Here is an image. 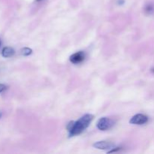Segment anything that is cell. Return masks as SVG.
<instances>
[{
    "instance_id": "obj_1",
    "label": "cell",
    "mask_w": 154,
    "mask_h": 154,
    "mask_svg": "<svg viewBox=\"0 0 154 154\" xmlns=\"http://www.w3.org/2000/svg\"><path fill=\"white\" fill-rule=\"evenodd\" d=\"M93 119L92 114H85L81 117L78 121H72L68 124L67 130L69 132V136L72 137L75 135H80L84 132L89 126Z\"/></svg>"
},
{
    "instance_id": "obj_2",
    "label": "cell",
    "mask_w": 154,
    "mask_h": 154,
    "mask_svg": "<svg viewBox=\"0 0 154 154\" xmlns=\"http://www.w3.org/2000/svg\"><path fill=\"white\" fill-rule=\"evenodd\" d=\"M114 125V121L108 117H102L98 120L96 126L99 130L105 131L109 129Z\"/></svg>"
},
{
    "instance_id": "obj_3",
    "label": "cell",
    "mask_w": 154,
    "mask_h": 154,
    "mask_svg": "<svg viewBox=\"0 0 154 154\" xmlns=\"http://www.w3.org/2000/svg\"><path fill=\"white\" fill-rule=\"evenodd\" d=\"M148 121V117L144 114H138L133 116L129 120V123L131 124L134 125H143Z\"/></svg>"
},
{
    "instance_id": "obj_4",
    "label": "cell",
    "mask_w": 154,
    "mask_h": 154,
    "mask_svg": "<svg viewBox=\"0 0 154 154\" xmlns=\"http://www.w3.org/2000/svg\"><path fill=\"white\" fill-rule=\"evenodd\" d=\"M93 147L99 150H108V149L114 148V144L112 143H110L106 141H97L93 144Z\"/></svg>"
},
{
    "instance_id": "obj_5",
    "label": "cell",
    "mask_w": 154,
    "mask_h": 154,
    "mask_svg": "<svg viewBox=\"0 0 154 154\" xmlns=\"http://www.w3.org/2000/svg\"><path fill=\"white\" fill-rule=\"evenodd\" d=\"M85 59V54L82 51H79L72 54L70 57V61L74 64H78L82 63Z\"/></svg>"
},
{
    "instance_id": "obj_6",
    "label": "cell",
    "mask_w": 154,
    "mask_h": 154,
    "mask_svg": "<svg viewBox=\"0 0 154 154\" xmlns=\"http://www.w3.org/2000/svg\"><path fill=\"white\" fill-rule=\"evenodd\" d=\"M14 50L12 48H10V47H5V48H3L2 51V57H5V58L11 57L12 56L14 55Z\"/></svg>"
},
{
    "instance_id": "obj_7",
    "label": "cell",
    "mask_w": 154,
    "mask_h": 154,
    "mask_svg": "<svg viewBox=\"0 0 154 154\" xmlns=\"http://www.w3.org/2000/svg\"><path fill=\"white\" fill-rule=\"evenodd\" d=\"M20 54L23 56H29L32 53V50L29 48H23L20 50Z\"/></svg>"
},
{
    "instance_id": "obj_8",
    "label": "cell",
    "mask_w": 154,
    "mask_h": 154,
    "mask_svg": "<svg viewBox=\"0 0 154 154\" xmlns=\"http://www.w3.org/2000/svg\"><path fill=\"white\" fill-rule=\"evenodd\" d=\"M5 90H6V86L4 85V84H0V93H2V92H3Z\"/></svg>"
},
{
    "instance_id": "obj_9",
    "label": "cell",
    "mask_w": 154,
    "mask_h": 154,
    "mask_svg": "<svg viewBox=\"0 0 154 154\" xmlns=\"http://www.w3.org/2000/svg\"><path fill=\"white\" fill-rule=\"evenodd\" d=\"M1 45H2V42H1V39H0V47H1Z\"/></svg>"
},
{
    "instance_id": "obj_10",
    "label": "cell",
    "mask_w": 154,
    "mask_h": 154,
    "mask_svg": "<svg viewBox=\"0 0 154 154\" xmlns=\"http://www.w3.org/2000/svg\"><path fill=\"white\" fill-rule=\"evenodd\" d=\"M37 1H38V2H39V1H41V0H37Z\"/></svg>"
}]
</instances>
